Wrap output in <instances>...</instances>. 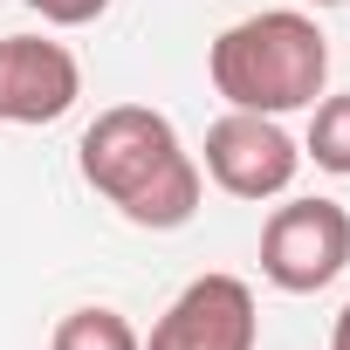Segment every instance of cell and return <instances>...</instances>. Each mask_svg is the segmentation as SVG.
<instances>
[{
  "instance_id": "4",
  "label": "cell",
  "mask_w": 350,
  "mask_h": 350,
  "mask_svg": "<svg viewBox=\"0 0 350 350\" xmlns=\"http://www.w3.org/2000/svg\"><path fill=\"white\" fill-rule=\"evenodd\" d=\"M200 172L234 193V200H282L302 172V144L282 131V117H261V110H227L206 124V144H200Z\"/></svg>"
},
{
  "instance_id": "3",
  "label": "cell",
  "mask_w": 350,
  "mask_h": 350,
  "mask_svg": "<svg viewBox=\"0 0 350 350\" xmlns=\"http://www.w3.org/2000/svg\"><path fill=\"white\" fill-rule=\"evenodd\" d=\"M350 268V213L336 200H288L261 227V275L282 295H316Z\"/></svg>"
},
{
  "instance_id": "10",
  "label": "cell",
  "mask_w": 350,
  "mask_h": 350,
  "mask_svg": "<svg viewBox=\"0 0 350 350\" xmlns=\"http://www.w3.org/2000/svg\"><path fill=\"white\" fill-rule=\"evenodd\" d=\"M329 350H350V302H343L336 323H329Z\"/></svg>"
},
{
  "instance_id": "8",
  "label": "cell",
  "mask_w": 350,
  "mask_h": 350,
  "mask_svg": "<svg viewBox=\"0 0 350 350\" xmlns=\"http://www.w3.org/2000/svg\"><path fill=\"white\" fill-rule=\"evenodd\" d=\"M302 158H316V172H329V179H350V90L316 103L309 137H302Z\"/></svg>"
},
{
  "instance_id": "6",
  "label": "cell",
  "mask_w": 350,
  "mask_h": 350,
  "mask_svg": "<svg viewBox=\"0 0 350 350\" xmlns=\"http://www.w3.org/2000/svg\"><path fill=\"white\" fill-rule=\"evenodd\" d=\"M83 96V62L49 35H0V124H55Z\"/></svg>"
},
{
  "instance_id": "5",
  "label": "cell",
  "mask_w": 350,
  "mask_h": 350,
  "mask_svg": "<svg viewBox=\"0 0 350 350\" xmlns=\"http://www.w3.org/2000/svg\"><path fill=\"white\" fill-rule=\"evenodd\" d=\"M254 343H261V309L241 275L186 282L144 336V350H254Z\"/></svg>"
},
{
  "instance_id": "7",
  "label": "cell",
  "mask_w": 350,
  "mask_h": 350,
  "mask_svg": "<svg viewBox=\"0 0 350 350\" xmlns=\"http://www.w3.org/2000/svg\"><path fill=\"white\" fill-rule=\"evenodd\" d=\"M49 350H144V336H137V329H131L117 309H103V302H83V309H69V316L55 323Z\"/></svg>"
},
{
  "instance_id": "1",
  "label": "cell",
  "mask_w": 350,
  "mask_h": 350,
  "mask_svg": "<svg viewBox=\"0 0 350 350\" xmlns=\"http://www.w3.org/2000/svg\"><path fill=\"white\" fill-rule=\"evenodd\" d=\"M76 165H83V186L96 200H110L144 234H179L200 213V193H206V172L186 151L179 124L151 103L96 110V124L76 144Z\"/></svg>"
},
{
  "instance_id": "9",
  "label": "cell",
  "mask_w": 350,
  "mask_h": 350,
  "mask_svg": "<svg viewBox=\"0 0 350 350\" xmlns=\"http://www.w3.org/2000/svg\"><path fill=\"white\" fill-rule=\"evenodd\" d=\"M21 8H35L49 28H90L110 14V0H21Z\"/></svg>"
},
{
  "instance_id": "11",
  "label": "cell",
  "mask_w": 350,
  "mask_h": 350,
  "mask_svg": "<svg viewBox=\"0 0 350 350\" xmlns=\"http://www.w3.org/2000/svg\"><path fill=\"white\" fill-rule=\"evenodd\" d=\"M309 8H350V0H309Z\"/></svg>"
},
{
  "instance_id": "2",
  "label": "cell",
  "mask_w": 350,
  "mask_h": 350,
  "mask_svg": "<svg viewBox=\"0 0 350 350\" xmlns=\"http://www.w3.org/2000/svg\"><path fill=\"white\" fill-rule=\"evenodd\" d=\"M206 76L227 96V110L288 117V110H309L323 96V83H329V35L302 8H261V14H247V21L213 35Z\"/></svg>"
}]
</instances>
